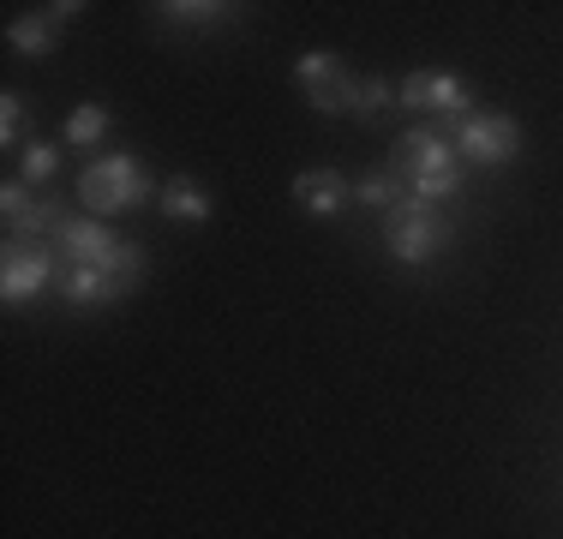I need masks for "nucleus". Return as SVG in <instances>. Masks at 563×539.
<instances>
[{
	"mask_svg": "<svg viewBox=\"0 0 563 539\" xmlns=\"http://www.w3.org/2000/svg\"><path fill=\"white\" fill-rule=\"evenodd\" d=\"M390 174L401 180V193H408L413 205H432V210L462 193V156H455L450 139L432 132V127L401 132L396 151H390Z\"/></svg>",
	"mask_w": 563,
	"mask_h": 539,
	"instance_id": "1",
	"label": "nucleus"
},
{
	"mask_svg": "<svg viewBox=\"0 0 563 539\" xmlns=\"http://www.w3.org/2000/svg\"><path fill=\"white\" fill-rule=\"evenodd\" d=\"M151 198H163L151 186V174H144L139 156H97L85 174H78V205L90 216H120V210H144Z\"/></svg>",
	"mask_w": 563,
	"mask_h": 539,
	"instance_id": "2",
	"label": "nucleus"
},
{
	"mask_svg": "<svg viewBox=\"0 0 563 539\" xmlns=\"http://www.w3.org/2000/svg\"><path fill=\"white\" fill-rule=\"evenodd\" d=\"M139 276H144V246L126 240V246H120L114 258H102V264H66L60 270V294L73 306H114Z\"/></svg>",
	"mask_w": 563,
	"mask_h": 539,
	"instance_id": "3",
	"label": "nucleus"
},
{
	"mask_svg": "<svg viewBox=\"0 0 563 539\" xmlns=\"http://www.w3.org/2000/svg\"><path fill=\"white\" fill-rule=\"evenodd\" d=\"M384 240H390L396 264H432L438 252L450 246V216L432 210V205H413V198H401V205L384 216Z\"/></svg>",
	"mask_w": 563,
	"mask_h": 539,
	"instance_id": "4",
	"label": "nucleus"
},
{
	"mask_svg": "<svg viewBox=\"0 0 563 539\" xmlns=\"http://www.w3.org/2000/svg\"><path fill=\"white\" fill-rule=\"evenodd\" d=\"M55 270H60V252L48 246V240H12V246L0 252V300L31 306L36 294L55 282Z\"/></svg>",
	"mask_w": 563,
	"mask_h": 539,
	"instance_id": "5",
	"label": "nucleus"
},
{
	"mask_svg": "<svg viewBox=\"0 0 563 539\" xmlns=\"http://www.w3.org/2000/svg\"><path fill=\"white\" fill-rule=\"evenodd\" d=\"M294 85L306 90V102H312L318 114H354V102H360V78L324 48L294 61Z\"/></svg>",
	"mask_w": 563,
	"mask_h": 539,
	"instance_id": "6",
	"label": "nucleus"
},
{
	"mask_svg": "<svg viewBox=\"0 0 563 539\" xmlns=\"http://www.w3.org/2000/svg\"><path fill=\"white\" fill-rule=\"evenodd\" d=\"M455 156L479 162V168H504V162L521 156V127L509 114H498V108H479L455 132Z\"/></svg>",
	"mask_w": 563,
	"mask_h": 539,
	"instance_id": "7",
	"label": "nucleus"
},
{
	"mask_svg": "<svg viewBox=\"0 0 563 539\" xmlns=\"http://www.w3.org/2000/svg\"><path fill=\"white\" fill-rule=\"evenodd\" d=\"M396 102H401V108H420V114L450 120V114H462V108H467V85H462L455 73L426 66V73H408V78L396 85Z\"/></svg>",
	"mask_w": 563,
	"mask_h": 539,
	"instance_id": "8",
	"label": "nucleus"
},
{
	"mask_svg": "<svg viewBox=\"0 0 563 539\" xmlns=\"http://www.w3.org/2000/svg\"><path fill=\"white\" fill-rule=\"evenodd\" d=\"M48 246H55L66 264H102V258H114V252L126 246V240H120L109 222H97V216H66Z\"/></svg>",
	"mask_w": 563,
	"mask_h": 539,
	"instance_id": "9",
	"label": "nucleus"
},
{
	"mask_svg": "<svg viewBox=\"0 0 563 539\" xmlns=\"http://www.w3.org/2000/svg\"><path fill=\"white\" fill-rule=\"evenodd\" d=\"M0 216H7V228H12V240H55V228L66 222V216L48 205V198H31V186L24 180H7L0 186Z\"/></svg>",
	"mask_w": 563,
	"mask_h": 539,
	"instance_id": "10",
	"label": "nucleus"
},
{
	"mask_svg": "<svg viewBox=\"0 0 563 539\" xmlns=\"http://www.w3.org/2000/svg\"><path fill=\"white\" fill-rule=\"evenodd\" d=\"M294 205L306 216H318V222H336V216H347V205H354V186H347L336 168H306L300 180H294Z\"/></svg>",
	"mask_w": 563,
	"mask_h": 539,
	"instance_id": "11",
	"label": "nucleus"
},
{
	"mask_svg": "<svg viewBox=\"0 0 563 539\" xmlns=\"http://www.w3.org/2000/svg\"><path fill=\"white\" fill-rule=\"evenodd\" d=\"M7 43L24 54V61H48V54H55V43H60V19L55 12H24V19H12L7 24Z\"/></svg>",
	"mask_w": 563,
	"mask_h": 539,
	"instance_id": "12",
	"label": "nucleus"
},
{
	"mask_svg": "<svg viewBox=\"0 0 563 539\" xmlns=\"http://www.w3.org/2000/svg\"><path fill=\"white\" fill-rule=\"evenodd\" d=\"M163 216H168V222H186V228H205L210 222V193L180 174V180L163 186Z\"/></svg>",
	"mask_w": 563,
	"mask_h": 539,
	"instance_id": "13",
	"label": "nucleus"
},
{
	"mask_svg": "<svg viewBox=\"0 0 563 539\" xmlns=\"http://www.w3.org/2000/svg\"><path fill=\"white\" fill-rule=\"evenodd\" d=\"M168 24H180V31H217V24H234L240 7H222V0H168V7H156Z\"/></svg>",
	"mask_w": 563,
	"mask_h": 539,
	"instance_id": "14",
	"label": "nucleus"
},
{
	"mask_svg": "<svg viewBox=\"0 0 563 539\" xmlns=\"http://www.w3.org/2000/svg\"><path fill=\"white\" fill-rule=\"evenodd\" d=\"M102 139H109V108H102V102H85V108L66 114V144L90 151V144H102Z\"/></svg>",
	"mask_w": 563,
	"mask_h": 539,
	"instance_id": "15",
	"label": "nucleus"
},
{
	"mask_svg": "<svg viewBox=\"0 0 563 539\" xmlns=\"http://www.w3.org/2000/svg\"><path fill=\"white\" fill-rule=\"evenodd\" d=\"M401 198H408V193H401L396 174H366V180H354V205H366V210H384V216H390Z\"/></svg>",
	"mask_w": 563,
	"mask_h": 539,
	"instance_id": "16",
	"label": "nucleus"
},
{
	"mask_svg": "<svg viewBox=\"0 0 563 539\" xmlns=\"http://www.w3.org/2000/svg\"><path fill=\"white\" fill-rule=\"evenodd\" d=\"M19 168H24V180H55L60 174V144H48V139H31L24 144V156H19Z\"/></svg>",
	"mask_w": 563,
	"mask_h": 539,
	"instance_id": "17",
	"label": "nucleus"
},
{
	"mask_svg": "<svg viewBox=\"0 0 563 539\" xmlns=\"http://www.w3.org/2000/svg\"><path fill=\"white\" fill-rule=\"evenodd\" d=\"M390 102H396V85H384V78H360V102H354V120H384L390 114Z\"/></svg>",
	"mask_w": 563,
	"mask_h": 539,
	"instance_id": "18",
	"label": "nucleus"
},
{
	"mask_svg": "<svg viewBox=\"0 0 563 539\" xmlns=\"http://www.w3.org/2000/svg\"><path fill=\"white\" fill-rule=\"evenodd\" d=\"M19 127H24V97L7 90V97H0V144H19Z\"/></svg>",
	"mask_w": 563,
	"mask_h": 539,
	"instance_id": "19",
	"label": "nucleus"
}]
</instances>
